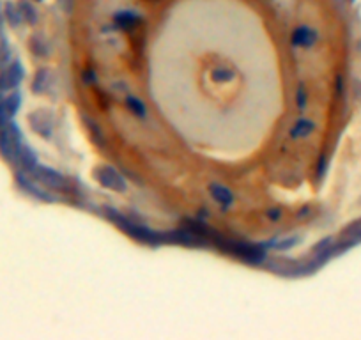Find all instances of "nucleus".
Here are the masks:
<instances>
[{
    "label": "nucleus",
    "mask_w": 361,
    "mask_h": 340,
    "mask_svg": "<svg viewBox=\"0 0 361 340\" xmlns=\"http://www.w3.org/2000/svg\"><path fill=\"white\" fill-rule=\"evenodd\" d=\"M38 179H41L46 186H51L59 191H64L66 190V179L62 177L57 172L50 170V169H38Z\"/></svg>",
    "instance_id": "obj_1"
},
{
    "label": "nucleus",
    "mask_w": 361,
    "mask_h": 340,
    "mask_svg": "<svg viewBox=\"0 0 361 340\" xmlns=\"http://www.w3.org/2000/svg\"><path fill=\"white\" fill-rule=\"evenodd\" d=\"M317 39L315 30L306 29V27H299V29L294 30L292 34V45L296 46H312Z\"/></svg>",
    "instance_id": "obj_2"
},
{
    "label": "nucleus",
    "mask_w": 361,
    "mask_h": 340,
    "mask_svg": "<svg viewBox=\"0 0 361 340\" xmlns=\"http://www.w3.org/2000/svg\"><path fill=\"white\" fill-rule=\"evenodd\" d=\"M98 177H99V181H101L103 185L108 186V188H112V190H117V191H122V190H124L122 179H120L119 175L115 174V172L112 170V169H103V170H99Z\"/></svg>",
    "instance_id": "obj_3"
},
{
    "label": "nucleus",
    "mask_w": 361,
    "mask_h": 340,
    "mask_svg": "<svg viewBox=\"0 0 361 340\" xmlns=\"http://www.w3.org/2000/svg\"><path fill=\"white\" fill-rule=\"evenodd\" d=\"M312 131H314V122L303 119V121H298L294 124V128L291 130V137L292 138H304V137H308Z\"/></svg>",
    "instance_id": "obj_4"
},
{
    "label": "nucleus",
    "mask_w": 361,
    "mask_h": 340,
    "mask_svg": "<svg viewBox=\"0 0 361 340\" xmlns=\"http://www.w3.org/2000/svg\"><path fill=\"white\" fill-rule=\"evenodd\" d=\"M211 193H212V197L216 199V202H220L222 206H228V204L232 202V193L222 185H216V183L211 185Z\"/></svg>",
    "instance_id": "obj_5"
},
{
    "label": "nucleus",
    "mask_w": 361,
    "mask_h": 340,
    "mask_svg": "<svg viewBox=\"0 0 361 340\" xmlns=\"http://www.w3.org/2000/svg\"><path fill=\"white\" fill-rule=\"evenodd\" d=\"M126 105H128V109L133 112L135 115H140V117H143V115H146V106H143V103L140 101V99L133 98V96H128V98H126Z\"/></svg>",
    "instance_id": "obj_6"
},
{
    "label": "nucleus",
    "mask_w": 361,
    "mask_h": 340,
    "mask_svg": "<svg viewBox=\"0 0 361 340\" xmlns=\"http://www.w3.org/2000/svg\"><path fill=\"white\" fill-rule=\"evenodd\" d=\"M267 217L273 218V220H276V218H280V214H278V211L271 209V211H267Z\"/></svg>",
    "instance_id": "obj_7"
}]
</instances>
